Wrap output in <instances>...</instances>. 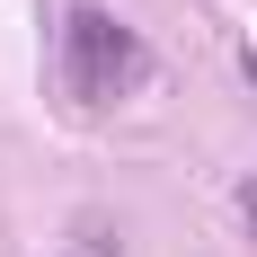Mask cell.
Listing matches in <instances>:
<instances>
[{
    "label": "cell",
    "instance_id": "obj_3",
    "mask_svg": "<svg viewBox=\"0 0 257 257\" xmlns=\"http://www.w3.org/2000/svg\"><path fill=\"white\" fill-rule=\"evenodd\" d=\"M239 213H248V239H257V178L239 186Z\"/></svg>",
    "mask_w": 257,
    "mask_h": 257
},
{
    "label": "cell",
    "instance_id": "obj_1",
    "mask_svg": "<svg viewBox=\"0 0 257 257\" xmlns=\"http://www.w3.org/2000/svg\"><path fill=\"white\" fill-rule=\"evenodd\" d=\"M62 80H71L80 106H124L142 80H151V45L133 36L115 9H89L80 0L62 18Z\"/></svg>",
    "mask_w": 257,
    "mask_h": 257
},
{
    "label": "cell",
    "instance_id": "obj_2",
    "mask_svg": "<svg viewBox=\"0 0 257 257\" xmlns=\"http://www.w3.org/2000/svg\"><path fill=\"white\" fill-rule=\"evenodd\" d=\"M80 257H115V231L106 222H80Z\"/></svg>",
    "mask_w": 257,
    "mask_h": 257
},
{
    "label": "cell",
    "instance_id": "obj_4",
    "mask_svg": "<svg viewBox=\"0 0 257 257\" xmlns=\"http://www.w3.org/2000/svg\"><path fill=\"white\" fill-rule=\"evenodd\" d=\"M248 80H257V53H248Z\"/></svg>",
    "mask_w": 257,
    "mask_h": 257
}]
</instances>
